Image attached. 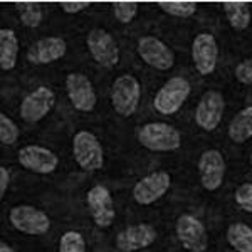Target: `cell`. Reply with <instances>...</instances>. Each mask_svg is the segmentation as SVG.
<instances>
[{
	"mask_svg": "<svg viewBox=\"0 0 252 252\" xmlns=\"http://www.w3.org/2000/svg\"><path fill=\"white\" fill-rule=\"evenodd\" d=\"M172 187V175L165 170H157L136 182L133 187V198L138 205H152L161 198Z\"/></svg>",
	"mask_w": 252,
	"mask_h": 252,
	"instance_id": "cell-8",
	"label": "cell"
},
{
	"mask_svg": "<svg viewBox=\"0 0 252 252\" xmlns=\"http://www.w3.org/2000/svg\"><path fill=\"white\" fill-rule=\"evenodd\" d=\"M59 252H86V241L78 230H67L59 239Z\"/></svg>",
	"mask_w": 252,
	"mask_h": 252,
	"instance_id": "cell-25",
	"label": "cell"
},
{
	"mask_svg": "<svg viewBox=\"0 0 252 252\" xmlns=\"http://www.w3.org/2000/svg\"><path fill=\"white\" fill-rule=\"evenodd\" d=\"M10 185V170L7 166H0V197H5V192Z\"/></svg>",
	"mask_w": 252,
	"mask_h": 252,
	"instance_id": "cell-31",
	"label": "cell"
},
{
	"mask_svg": "<svg viewBox=\"0 0 252 252\" xmlns=\"http://www.w3.org/2000/svg\"><path fill=\"white\" fill-rule=\"evenodd\" d=\"M190 91H192V86L185 78L182 76L170 78L153 97V108L163 116L175 115L189 99Z\"/></svg>",
	"mask_w": 252,
	"mask_h": 252,
	"instance_id": "cell-4",
	"label": "cell"
},
{
	"mask_svg": "<svg viewBox=\"0 0 252 252\" xmlns=\"http://www.w3.org/2000/svg\"><path fill=\"white\" fill-rule=\"evenodd\" d=\"M17 160L26 170L39 175H49L59 166L58 155L40 145L22 146L17 152Z\"/></svg>",
	"mask_w": 252,
	"mask_h": 252,
	"instance_id": "cell-16",
	"label": "cell"
},
{
	"mask_svg": "<svg viewBox=\"0 0 252 252\" xmlns=\"http://www.w3.org/2000/svg\"><path fill=\"white\" fill-rule=\"evenodd\" d=\"M0 252H15L14 247H10L7 242H2L0 244Z\"/></svg>",
	"mask_w": 252,
	"mask_h": 252,
	"instance_id": "cell-32",
	"label": "cell"
},
{
	"mask_svg": "<svg viewBox=\"0 0 252 252\" xmlns=\"http://www.w3.org/2000/svg\"><path fill=\"white\" fill-rule=\"evenodd\" d=\"M235 204L241 207L242 210L252 214V184H242L235 189L234 192Z\"/></svg>",
	"mask_w": 252,
	"mask_h": 252,
	"instance_id": "cell-28",
	"label": "cell"
},
{
	"mask_svg": "<svg viewBox=\"0 0 252 252\" xmlns=\"http://www.w3.org/2000/svg\"><path fill=\"white\" fill-rule=\"evenodd\" d=\"M175 234L185 251L205 252L209 249V234L205 225L192 214H182L177 219Z\"/></svg>",
	"mask_w": 252,
	"mask_h": 252,
	"instance_id": "cell-6",
	"label": "cell"
},
{
	"mask_svg": "<svg viewBox=\"0 0 252 252\" xmlns=\"http://www.w3.org/2000/svg\"><path fill=\"white\" fill-rule=\"evenodd\" d=\"M86 46L91 58L103 67H115L120 63V47L111 34L104 29H91L88 32Z\"/></svg>",
	"mask_w": 252,
	"mask_h": 252,
	"instance_id": "cell-7",
	"label": "cell"
},
{
	"mask_svg": "<svg viewBox=\"0 0 252 252\" xmlns=\"http://www.w3.org/2000/svg\"><path fill=\"white\" fill-rule=\"evenodd\" d=\"M9 222L15 230L27 235H44L51 229V217L32 205H17L10 209Z\"/></svg>",
	"mask_w": 252,
	"mask_h": 252,
	"instance_id": "cell-5",
	"label": "cell"
},
{
	"mask_svg": "<svg viewBox=\"0 0 252 252\" xmlns=\"http://www.w3.org/2000/svg\"><path fill=\"white\" fill-rule=\"evenodd\" d=\"M88 209L91 217L99 229H108L113 225L116 219L115 202H113L111 192L104 185H94L86 193Z\"/></svg>",
	"mask_w": 252,
	"mask_h": 252,
	"instance_id": "cell-11",
	"label": "cell"
},
{
	"mask_svg": "<svg viewBox=\"0 0 252 252\" xmlns=\"http://www.w3.org/2000/svg\"><path fill=\"white\" fill-rule=\"evenodd\" d=\"M234 76L235 79L241 84H246V86H251L252 84V58L239 63L234 69Z\"/></svg>",
	"mask_w": 252,
	"mask_h": 252,
	"instance_id": "cell-29",
	"label": "cell"
},
{
	"mask_svg": "<svg viewBox=\"0 0 252 252\" xmlns=\"http://www.w3.org/2000/svg\"><path fill=\"white\" fill-rule=\"evenodd\" d=\"M113 14L121 24H129L138 14L136 2H113Z\"/></svg>",
	"mask_w": 252,
	"mask_h": 252,
	"instance_id": "cell-27",
	"label": "cell"
},
{
	"mask_svg": "<svg viewBox=\"0 0 252 252\" xmlns=\"http://www.w3.org/2000/svg\"><path fill=\"white\" fill-rule=\"evenodd\" d=\"M158 232L150 223L129 225L116 235V247L121 252H136L150 247L157 241Z\"/></svg>",
	"mask_w": 252,
	"mask_h": 252,
	"instance_id": "cell-17",
	"label": "cell"
},
{
	"mask_svg": "<svg viewBox=\"0 0 252 252\" xmlns=\"http://www.w3.org/2000/svg\"><path fill=\"white\" fill-rule=\"evenodd\" d=\"M67 44L63 37H44L35 40L27 52V59L35 66H46L64 58Z\"/></svg>",
	"mask_w": 252,
	"mask_h": 252,
	"instance_id": "cell-18",
	"label": "cell"
},
{
	"mask_svg": "<svg viewBox=\"0 0 252 252\" xmlns=\"http://www.w3.org/2000/svg\"><path fill=\"white\" fill-rule=\"evenodd\" d=\"M249 161H251V166H252V153H251V158H249Z\"/></svg>",
	"mask_w": 252,
	"mask_h": 252,
	"instance_id": "cell-33",
	"label": "cell"
},
{
	"mask_svg": "<svg viewBox=\"0 0 252 252\" xmlns=\"http://www.w3.org/2000/svg\"><path fill=\"white\" fill-rule=\"evenodd\" d=\"M19 58V39L14 29L0 31V67L3 71H12Z\"/></svg>",
	"mask_w": 252,
	"mask_h": 252,
	"instance_id": "cell-19",
	"label": "cell"
},
{
	"mask_svg": "<svg viewBox=\"0 0 252 252\" xmlns=\"http://www.w3.org/2000/svg\"><path fill=\"white\" fill-rule=\"evenodd\" d=\"M225 158L222 152L215 148L205 150L198 158V177H200V185L207 192H215L223 184L225 178Z\"/></svg>",
	"mask_w": 252,
	"mask_h": 252,
	"instance_id": "cell-13",
	"label": "cell"
},
{
	"mask_svg": "<svg viewBox=\"0 0 252 252\" xmlns=\"http://www.w3.org/2000/svg\"><path fill=\"white\" fill-rule=\"evenodd\" d=\"M72 155L84 172H97L104 166L103 145L88 129H79L72 136Z\"/></svg>",
	"mask_w": 252,
	"mask_h": 252,
	"instance_id": "cell-3",
	"label": "cell"
},
{
	"mask_svg": "<svg viewBox=\"0 0 252 252\" xmlns=\"http://www.w3.org/2000/svg\"><path fill=\"white\" fill-rule=\"evenodd\" d=\"M223 12H225L227 22L234 31H246L252 22V12L246 2H223Z\"/></svg>",
	"mask_w": 252,
	"mask_h": 252,
	"instance_id": "cell-21",
	"label": "cell"
},
{
	"mask_svg": "<svg viewBox=\"0 0 252 252\" xmlns=\"http://www.w3.org/2000/svg\"><path fill=\"white\" fill-rule=\"evenodd\" d=\"M19 126L15 125V121L2 113L0 115V141L2 145H14L19 140Z\"/></svg>",
	"mask_w": 252,
	"mask_h": 252,
	"instance_id": "cell-26",
	"label": "cell"
},
{
	"mask_svg": "<svg viewBox=\"0 0 252 252\" xmlns=\"http://www.w3.org/2000/svg\"><path fill=\"white\" fill-rule=\"evenodd\" d=\"M227 133H229L230 140L239 145L251 140L252 138V104L251 106L242 108L241 111L232 118Z\"/></svg>",
	"mask_w": 252,
	"mask_h": 252,
	"instance_id": "cell-20",
	"label": "cell"
},
{
	"mask_svg": "<svg viewBox=\"0 0 252 252\" xmlns=\"http://www.w3.org/2000/svg\"><path fill=\"white\" fill-rule=\"evenodd\" d=\"M86 7H89V2H84V0H78V2H61V9H63L66 14H79L83 12Z\"/></svg>",
	"mask_w": 252,
	"mask_h": 252,
	"instance_id": "cell-30",
	"label": "cell"
},
{
	"mask_svg": "<svg viewBox=\"0 0 252 252\" xmlns=\"http://www.w3.org/2000/svg\"><path fill=\"white\" fill-rule=\"evenodd\" d=\"M56 104V93L49 86H39L22 99L20 118L27 123H37L52 111Z\"/></svg>",
	"mask_w": 252,
	"mask_h": 252,
	"instance_id": "cell-12",
	"label": "cell"
},
{
	"mask_svg": "<svg viewBox=\"0 0 252 252\" xmlns=\"http://www.w3.org/2000/svg\"><path fill=\"white\" fill-rule=\"evenodd\" d=\"M192 59L193 66L200 76L214 74L219 61V46L214 34L200 32L195 35L192 42Z\"/></svg>",
	"mask_w": 252,
	"mask_h": 252,
	"instance_id": "cell-15",
	"label": "cell"
},
{
	"mask_svg": "<svg viewBox=\"0 0 252 252\" xmlns=\"http://www.w3.org/2000/svg\"><path fill=\"white\" fill-rule=\"evenodd\" d=\"M136 51L141 61L157 71H168L175 64V52L172 47L155 35H143L138 39Z\"/></svg>",
	"mask_w": 252,
	"mask_h": 252,
	"instance_id": "cell-9",
	"label": "cell"
},
{
	"mask_svg": "<svg viewBox=\"0 0 252 252\" xmlns=\"http://www.w3.org/2000/svg\"><path fill=\"white\" fill-rule=\"evenodd\" d=\"M225 111V99L220 91H207L195 108V123L202 131H214L219 128Z\"/></svg>",
	"mask_w": 252,
	"mask_h": 252,
	"instance_id": "cell-10",
	"label": "cell"
},
{
	"mask_svg": "<svg viewBox=\"0 0 252 252\" xmlns=\"http://www.w3.org/2000/svg\"><path fill=\"white\" fill-rule=\"evenodd\" d=\"M66 91L71 104L81 113L94 111L97 96L88 76L81 72H69L66 76Z\"/></svg>",
	"mask_w": 252,
	"mask_h": 252,
	"instance_id": "cell-14",
	"label": "cell"
},
{
	"mask_svg": "<svg viewBox=\"0 0 252 252\" xmlns=\"http://www.w3.org/2000/svg\"><path fill=\"white\" fill-rule=\"evenodd\" d=\"M111 106L121 118L136 113L141 97V84L133 74H121L111 84Z\"/></svg>",
	"mask_w": 252,
	"mask_h": 252,
	"instance_id": "cell-2",
	"label": "cell"
},
{
	"mask_svg": "<svg viewBox=\"0 0 252 252\" xmlns=\"http://www.w3.org/2000/svg\"><path fill=\"white\" fill-rule=\"evenodd\" d=\"M20 22L26 27L35 29L42 22V10L37 2H17Z\"/></svg>",
	"mask_w": 252,
	"mask_h": 252,
	"instance_id": "cell-24",
	"label": "cell"
},
{
	"mask_svg": "<svg viewBox=\"0 0 252 252\" xmlns=\"http://www.w3.org/2000/svg\"><path fill=\"white\" fill-rule=\"evenodd\" d=\"M136 138L141 146H145L150 152L168 153L175 152L182 146V135L177 128L168 123H146L138 129Z\"/></svg>",
	"mask_w": 252,
	"mask_h": 252,
	"instance_id": "cell-1",
	"label": "cell"
},
{
	"mask_svg": "<svg viewBox=\"0 0 252 252\" xmlns=\"http://www.w3.org/2000/svg\"><path fill=\"white\" fill-rule=\"evenodd\" d=\"M158 7L168 15L178 19L192 17L197 12V3L195 2H185V0H166V2H158Z\"/></svg>",
	"mask_w": 252,
	"mask_h": 252,
	"instance_id": "cell-23",
	"label": "cell"
},
{
	"mask_svg": "<svg viewBox=\"0 0 252 252\" xmlns=\"http://www.w3.org/2000/svg\"><path fill=\"white\" fill-rule=\"evenodd\" d=\"M225 239L229 246L237 252H252V227L237 222L227 227Z\"/></svg>",
	"mask_w": 252,
	"mask_h": 252,
	"instance_id": "cell-22",
	"label": "cell"
}]
</instances>
